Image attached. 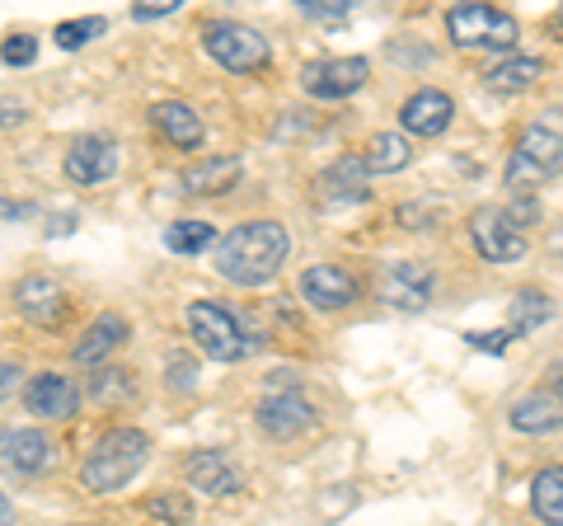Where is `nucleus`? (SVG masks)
<instances>
[{
    "label": "nucleus",
    "instance_id": "1",
    "mask_svg": "<svg viewBox=\"0 0 563 526\" xmlns=\"http://www.w3.org/2000/svg\"><path fill=\"white\" fill-rule=\"evenodd\" d=\"M291 254V235L282 221H244L235 231H225L217 244V273L231 277L240 287H263L282 273V263Z\"/></svg>",
    "mask_w": 563,
    "mask_h": 526
},
{
    "label": "nucleus",
    "instance_id": "2",
    "mask_svg": "<svg viewBox=\"0 0 563 526\" xmlns=\"http://www.w3.org/2000/svg\"><path fill=\"white\" fill-rule=\"evenodd\" d=\"M146 456H151L146 432L141 428H113L90 447V456H85L80 484L90 489V494H118L122 484H132V475H141Z\"/></svg>",
    "mask_w": 563,
    "mask_h": 526
},
{
    "label": "nucleus",
    "instance_id": "3",
    "mask_svg": "<svg viewBox=\"0 0 563 526\" xmlns=\"http://www.w3.org/2000/svg\"><path fill=\"white\" fill-rule=\"evenodd\" d=\"M559 169H563V132L536 122V128H526L517 136L512 155H507V169H503V184L512 193H521V198H531V188L554 179Z\"/></svg>",
    "mask_w": 563,
    "mask_h": 526
},
{
    "label": "nucleus",
    "instance_id": "4",
    "mask_svg": "<svg viewBox=\"0 0 563 526\" xmlns=\"http://www.w3.org/2000/svg\"><path fill=\"white\" fill-rule=\"evenodd\" d=\"M188 329H192V339H198L202 353L217 358V362H240V358H250V348H254L250 335H244V325L221 302H192Z\"/></svg>",
    "mask_w": 563,
    "mask_h": 526
},
{
    "label": "nucleus",
    "instance_id": "5",
    "mask_svg": "<svg viewBox=\"0 0 563 526\" xmlns=\"http://www.w3.org/2000/svg\"><path fill=\"white\" fill-rule=\"evenodd\" d=\"M446 33H451L455 47H493V52H507V57H512L517 20L503 14L498 6H451Z\"/></svg>",
    "mask_w": 563,
    "mask_h": 526
},
{
    "label": "nucleus",
    "instance_id": "6",
    "mask_svg": "<svg viewBox=\"0 0 563 526\" xmlns=\"http://www.w3.org/2000/svg\"><path fill=\"white\" fill-rule=\"evenodd\" d=\"M202 43H207L211 57H217L225 72H235V76H254V72L268 66V39H263L258 29H250V24L217 20V24L202 29Z\"/></svg>",
    "mask_w": 563,
    "mask_h": 526
},
{
    "label": "nucleus",
    "instance_id": "7",
    "mask_svg": "<svg viewBox=\"0 0 563 526\" xmlns=\"http://www.w3.org/2000/svg\"><path fill=\"white\" fill-rule=\"evenodd\" d=\"M470 240H474V250H479V259H488V263H517L526 254V235L507 207H479V212L470 217Z\"/></svg>",
    "mask_w": 563,
    "mask_h": 526
},
{
    "label": "nucleus",
    "instance_id": "8",
    "mask_svg": "<svg viewBox=\"0 0 563 526\" xmlns=\"http://www.w3.org/2000/svg\"><path fill=\"white\" fill-rule=\"evenodd\" d=\"M258 428L273 437V442H291V437L310 432L314 424H320V414H314V405L301 395V391H277V395H263L258 399Z\"/></svg>",
    "mask_w": 563,
    "mask_h": 526
},
{
    "label": "nucleus",
    "instance_id": "9",
    "mask_svg": "<svg viewBox=\"0 0 563 526\" xmlns=\"http://www.w3.org/2000/svg\"><path fill=\"white\" fill-rule=\"evenodd\" d=\"M366 76H372V62L366 57H324V62H306L301 66V85L314 99H347L357 95Z\"/></svg>",
    "mask_w": 563,
    "mask_h": 526
},
{
    "label": "nucleus",
    "instance_id": "10",
    "mask_svg": "<svg viewBox=\"0 0 563 526\" xmlns=\"http://www.w3.org/2000/svg\"><path fill=\"white\" fill-rule=\"evenodd\" d=\"M118 174V142L113 136H103V132H85L70 142L66 151V179L70 184H103V179H113Z\"/></svg>",
    "mask_w": 563,
    "mask_h": 526
},
{
    "label": "nucleus",
    "instance_id": "11",
    "mask_svg": "<svg viewBox=\"0 0 563 526\" xmlns=\"http://www.w3.org/2000/svg\"><path fill=\"white\" fill-rule=\"evenodd\" d=\"M380 306H390V310H422L432 302V273L422 269V263L413 259H404V263H390V269L380 273Z\"/></svg>",
    "mask_w": 563,
    "mask_h": 526
},
{
    "label": "nucleus",
    "instance_id": "12",
    "mask_svg": "<svg viewBox=\"0 0 563 526\" xmlns=\"http://www.w3.org/2000/svg\"><path fill=\"white\" fill-rule=\"evenodd\" d=\"M301 296L314 310H343L357 302V277L339 263H314V269L301 273Z\"/></svg>",
    "mask_w": 563,
    "mask_h": 526
},
{
    "label": "nucleus",
    "instance_id": "13",
    "mask_svg": "<svg viewBox=\"0 0 563 526\" xmlns=\"http://www.w3.org/2000/svg\"><path fill=\"white\" fill-rule=\"evenodd\" d=\"M24 405H29L33 418H57V424H66V418L80 414V391H76V381H66L57 372H43V376L29 381Z\"/></svg>",
    "mask_w": 563,
    "mask_h": 526
},
{
    "label": "nucleus",
    "instance_id": "14",
    "mask_svg": "<svg viewBox=\"0 0 563 526\" xmlns=\"http://www.w3.org/2000/svg\"><path fill=\"white\" fill-rule=\"evenodd\" d=\"M451 118H455V103L446 90H418L404 99V109H399V128L409 132V136H442L451 128Z\"/></svg>",
    "mask_w": 563,
    "mask_h": 526
},
{
    "label": "nucleus",
    "instance_id": "15",
    "mask_svg": "<svg viewBox=\"0 0 563 526\" xmlns=\"http://www.w3.org/2000/svg\"><path fill=\"white\" fill-rule=\"evenodd\" d=\"M244 174V161L240 155H207V161L188 165L184 169V193H192V198H221V193H231L240 184Z\"/></svg>",
    "mask_w": 563,
    "mask_h": 526
},
{
    "label": "nucleus",
    "instance_id": "16",
    "mask_svg": "<svg viewBox=\"0 0 563 526\" xmlns=\"http://www.w3.org/2000/svg\"><path fill=\"white\" fill-rule=\"evenodd\" d=\"M507 418H512L517 432H559L563 428V395L554 385H544V391L521 395Z\"/></svg>",
    "mask_w": 563,
    "mask_h": 526
},
{
    "label": "nucleus",
    "instance_id": "17",
    "mask_svg": "<svg viewBox=\"0 0 563 526\" xmlns=\"http://www.w3.org/2000/svg\"><path fill=\"white\" fill-rule=\"evenodd\" d=\"M188 484L202 489V494H211V498H225V494H235V489L244 484V475L231 465V456H221V451H192L188 456Z\"/></svg>",
    "mask_w": 563,
    "mask_h": 526
},
{
    "label": "nucleus",
    "instance_id": "18",
    "mask_svg": "<svg viewBox=\"0 0 563 526\" xmlns=\"http://www.w3.org/2000/svg\"><path fill=\"white\" fill-rule=\"evenodd\" d=\"M366 161L362 155H339L324 174H320V193L329 202H366L372 198V188H366Z\"/></svg>",
    "mask_w": 563,
    "mask_h": 526
},
{
    "label": "nucleus",
    "instance_id": "19",
    "mask_svg": "<svg viewBox=\"0 0 563 526\" xmlns=\"http://www.w3.org/2000/svg\"><path fill=\"white\" fill-rule=\"evenodd\" d=\"M14 302H20V315L33 325H57L62 310H66V292L52 283V277H24L14 287Z\"/></svg>",
    "mask_w": 563,
    "mask_h": 526
},
{
    "label": "nucleus",
    "instance_id": "20",
    "mask_svg": "<svg viewBox=\"0 0 563 526\" xmlns=\"http://www.w3.org/2000/svg\"><path fill=\"white\" fill-rule=\"evenodd\" d=\"M128 335H132L128 320H122L118 310H103L99 320H95V325L80 335V343H76V362H80V366H99L103 358L113 353L118 343H128Z\"/></svg>",
    "mask_w": 563,
    "mask_h": 526
},
{
    "label": "nucleus",
    "instance_id": "21",
    "mask_svg": "<svg viewBox=\"0 0 563 526\" xmlns=\"http://www.w3.org/2000/svg\"><path fill=\"white\" fill-rule=\"evenodd\" d=\"M151 118H155V128H161V136H169L179 151H198L202 146V118L192 113L184 99H161L151 109Z\"/></svg>",
    "mask_w": 563,
    "mask_h": 526
},
{
    "label": "nucleus",
    "instance_id": "22",
    "mask_svg": "<svg viewBox=\"0 0 563 526\" xmlns=\"http://www.w3.org/2000/svg\"><path fill=\"white\" fill-rule=\"evenodd\" d=\"M5 461L20 475H38V470L52 465V442L33 428H5Z\"/></svg>",
    "mask_w": 563,
    "mask_h": 526
},
{
    "label": "nucleus",
    "instance_id": "23",
    "mask_svg": "<svg viewBox=\"0 0 563 526\" xmlns=\"http://www.w3.org/2000/svg\"><path fill=\"white\" fill-rule=\"evenodd\" d=\"M488 90H498V95H517V90H531L536 80H544V62L540 57H521V52H512V57H503V62H493L488 72Z\"/></svg>",
    "mask_w": 563,
    "mask_h": 526
},
{
    "label": "nucleus",
    "instance_id": "24",
    "mask_svg": "<svg viewBox=\"0 0 563 526\" xmlns=\"http://www.w3.org/2000/svg\"><path fill=\"white\" fill-rule=\"evenodd\" d=\"M362 161H366L372 174H395V169H404L413 161V146H409V136L404 132H376L372 142L362 146Z\"/></svg>",
    "mask_w": 563,
    "mask_h": 526
},
{
    "label": "nucleus",
    "instance_id": "25",
    "mask_svg": "<svg viewBox=\"0 0 563 526\" xmlns=\"http://www.w3.org/2000/svg\"><path fill=\"white\" fill-rule=\"evenodd\" d=\"M531 507L540 522L550 526H563V465H550L540 470L536 484H531Z\"/></svg>",
    "mask_w": 563,
    "mask_h": 526
},
{
    "label": "nucleus",
    "instance_id": "26",
    "mask_svg": "<svg viewBox=\"0 0 563 526\" xmlns=\"http://www.w3.org/2000/svg\"><path fill=\"white\" fill-rule=\"evenodd\" d=\"M507 310H512V325H507V329H512V335L521 339V335H531V329H540L544 320H550V315H554V302H550L544 292H536V287H521Z\"/></svg>",
    "mask_w": 563,
    "mask_h": 526
},
{
    "label": "nucleus",
    "instance_id": "27",
    "mask_svg": "<svg viewBox=\"0 0 563 526\" xmlns=\"http://www.w3.org/2000/svg\"><path fill=\"white\" fill-rule=\"evenodd\" d=\"M165 244H169V254H207L221 240H217V226H207V221H174L165 231Z\"/></svg>",
    "mask_w": 563,
    "mask_h": 526
},
{
    "label": "nucleus",
    "instance_id": "28",
    "mask_svg": "<svg viewBox=\"0 0 563 526\" xmlns=\"http://www.w3.org/2000/svg\"><path fill=\"white\" fill-rule=\"evenodd\" d=\"M90 395H95V405H128V399L136 395L132 372L103 366V372H95V381H90Z\"/></svg>",
    "mask_w": 563,
    "mask_h": 526
},
{
    "label": "nucleus",
    "instance_id": "29",
    "mask_svg": "<svg viewBox=\"0 0 563 526\" xmlns=\"http://www.w3.org/2000/svg\"><path fill=\"white\" fill-rule=\"evenodd\" d=\"M146 513L151 517H161V522H174V526H188L192 522V503L184 494H155L146 503Z\"/></svg>",
    "mask_w": 563,
    "mask_h": 526
},
{
    "label": "nucleus",
    "instance_id": "30",
    "mask_svg": "<svg viewBox=\"0 0 563 526\" xmlns=\"http://www.w3.org/2000/svg\"><path fill=\"white\" fill-rule=\"evenodd\" d=\"M99 33H103V20H66V24H57V47L76 52L85 43H95Z\"/></svg>",
    "mask_w": 563,
    "mask_h": 526
},
{
    "label": "nucleus",
    "instance_id": "31",
    "mask_svg": "<svg viewBox=\"0 0 563 526\" xmlns=\"http://www.w3.org/2000/svg\"><path fill=\"white\" fill-rule=\"evenodd\" d=\"M33 57H38V43H33L29 33H14V39H5V66H29Z\"/></svg>",
    "mask_w": 563,
    "mask_h": 526
},
{
    "label": "nucleus",
    "instance_id": "32",
    "mask_svg": "<svg viewBox=\"0 0 563 526\" xmlns=\"http://www.w3.org/2000/svg\"><path fill=\"white\" fill-rule=\"evenodd\" d=\"M301 10L314 14V20H343L352 10V0H301Z\"/></svg>",
    "mask_w": 563,
    "mask_h": 526
},
{
    "label": "nucleus",
    "instance_id": "33",
    "mask_svg": "<svg viewBox=\"0 0 563 526\" xmlns=\"http://www.w3.org/2000/svg\"><path fill=\"white\" fill-rule=\"evenodd\" d=\"M517 335L512 329H493V335H465V343H474V348H484V353H503L507 343H512Z\"/></svg>",
    "mask_w": 563,
    "mask_h": 526
},
{
    "label": "nucleus",
    "instance_id": "34",
    "mask_svg": "<svg viewBox=\"0 0 563 526\" xmlns=\"http://www.w3.org/2000/svg\"><path fill=\"white\" fill-rule=\"evenodd\" d=\"M179 10V0H141V6H132L136 20H161V14H174Z\"/></svg>",
    "mask_w": 563,
    "mask_h": 526
},
{
    "label": "nucleus",
    "instance_id": "35",
    "mask_svg": "<svg viewBox=\"0 0 563 526\" xmlns=\"http://www.w3.org/2000/svg\"><path fill=\"white\" fill-rule=\"evenodd\" d=\"M544 29H550V39H554V43H563V10L550 14V24H544Z\"/></svg>",
    "mask_w": 563,
    "mask_h": 526
},
{
    "label": "nucleus",
    "instance_id": "36",
    "mask_svg": "<svg viewBox=\"0 0 563 526\" xmlns=\"http://www.w3.org/2000/svg\"><path fill=\"white\" fill-rule=\"evenodd\" d=\"M550 385H554V391L563 395V362H554V366H550Z\"/></svg>",
    "mask_w": 563,
    "mask_h": 526
},
{
    "label": "nucleus",
    "instance_id": "37",
    "mask_svg": "<svg viewBox=\"0 0 563 526\" xmlns=\"http://www.w3.org/2000/svg\"><path fill=\"white\" fill-rule=\"evenodd\" d=\"M14 376H20V372H14V362H10V366H5V381H0V391H5V395L14 391Z\"/></svg>",
    "mask_w": 563,
    "mask_h": 526
},
{
    "label": "nucleus",
    "instance_id": "38",
    "mask_svg": "<svg viewBox=\"0 0 563 526\" xmlns=\"http://www.w3.org/2000/svg\"><path fill=\"white\" fill-rule=\"evenodd\" d=\"M20 118H24V109H14V103H5V128H14Z\"/></svg>",
    "mask_w": 563,
    "mask_h": 526
}]
</instances>
